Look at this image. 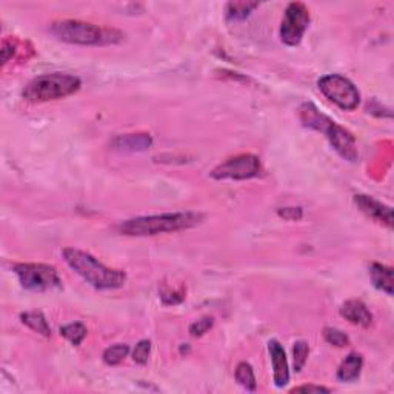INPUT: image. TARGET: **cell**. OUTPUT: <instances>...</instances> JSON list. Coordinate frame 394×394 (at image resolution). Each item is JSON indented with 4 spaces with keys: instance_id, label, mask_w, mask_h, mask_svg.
Here are the masks:
<instances>
[{
    "instance_id": "27",
    "label": "cell",
    "mask_w": 394,
    "mask_h": 394,
    "mask_svg": "<svg viewBox=\"0 0 394 394\" xmlns=\"http://www.w3.org/2000/svg\"><path fill=\"white\" fill-rule=\"evenodd\" d=\"M2 65H6L10 62V59H12V56L16 54V42L12 39H5L2 44Z\"/></svg>"
},
{
    "instance_id": "12",
    "label": "cell",
    "mask_w": 394,
    "mask_h": 394,
    "mask_svg": "<svg viewBox=\"0 0 394 394\" xmlns=\"http://www.w3.org/2000/svg\"><path fill=\"white\" fill-rule=\"evenodd\" d=\"M339 312H341L345 321L357 325V327L368 328L373 323L371 311L362 301H357V299H350V301L344 302L341 308H339Z\"/></svg>"
},
{
    "instance_id": "6",
    "label": "cell",
    "mask_w": 394,
    "mask_h": 394,
    "mask_svg": "<svg viewBox=\"0 0 394 394\" xmlns=\"http://www.w3.org/2000/svg\"><path fill=\"white\" fill-rule=\"evenodd\" d=\"M12 271L17 276L20 285L25 290L34 293H45V291L62 288V279L57 270L46 263H15Z\"/></svg>"
},
{
    "instance_id": "16",
    "label": "cell",
    "mask_w": 394,
    "mask_h": 394,
    "mask_svg": "<svg viewBox=\"0 0 394 394\" xmlns=\"http://www.w3.org/2000/svg\"><path fill=\"white\" fill-rule=\"evenodd\" d=\"M20 321L24 325H26L30 330H32L37 335L44 337H51V327L44 312L40 311H25L20 315Z\"/></svg>"
},
{
    "instance_id": "28",
    "label": "cell",
    "mask_w": 394,
    "mask_h": 394,
    "mask_svg": "<svg viewBox=\"0 0 394 394\" xmlns=\"http://www.w3.org/2000/svg\"><path fill=\"white\" fill-rule=\"evenodd\" d=\"M331 390L322 385H301L291 390L290 393H330Z\"/></svg>"
},
{
    "instance_id": "24",
    "label": "cell",
    "mask_w": 394,
    "mask_h": 394,
    "mask_svg": "<svg viewBox=\"0 0 394 394\" xmlns=\"http://www.w3.org/2000/svg\"><path fill=\"white\" fill-rule=\"evenodd\" d=\"M213 325H214V319L212 316H203L189 325V335L193 337L205 336L207 332L213 328Z\"/></svg>"
},
{
    "instance_id": "5",
    "label": "cell",
    "mask_w": 394,
    "mask_h": 394,
    "mask_svg": "<svg viewBox=\"0 0 394 394\" xmlns=\"http://www.w3.org/2000/svg\"><path fill=\"white\" fill-rule=\"evenodd\" d=\"M80 86H82V80L77 76L66 73H50L30 80L24 88L22 96L31 104H42V102L73 96L80 90Z\"/></svg>"
},
{
    "instance_id": "18",
    "label": "cell",
    "mask_w": 394,
    "mask_h": 394,
    "mask_svg": "<svg viewBox=\"0 0 394 394\" xmlns=\"http://www.w3.org/2000/svg\"><path fill=\"white\" fill-rule=\"evenodd\" d=\"M234 377H236V382L239 384L242 388H245L247 391L253 393V391L257 390L254 370H253V366H251L248 362H241L239 365L236 366Z\"/></svg>"
},
{
    "instance_id": "4",
    "label": "cell",
    "mask_w": 394,
    "mask_h": 394,
    "mask_svg": "<svg viewBox=\"0 0 394 394\" xmlns=\"http://www.w3.org/2000/svg\"><path fill=\"white\" fill-rule=\"evenodd\" d=\"M299 118H301L303 126L322 133L342 159L348 162H356L359 159V149L355 135L346 128L336 124L335 120H331L328 115L322 114L310 102H305L299 108Z\"/></svg>"
},
{
    "instance_id": "9",
    "label": "cell",
    "mask_w": 394,
    "mask_h": 394,
    "mask_svg": "<svg viewBox=\"0 0 394 394\" xmlns=\"http://www.w3.org/2000/svg\"><path fill=\"white\" fill-rule=\"evenodd\" d=\"M311 22L310 10L302 2L288 3L287 10L283 12V19L281 24V40L287 46H297L302 42V39L307 32Z\"/></svg>"
},
{
    "instance_id": "3",
    "label": "cell",
    "mask_w": 394,
    "mask_h": 394,
    "mask_svg": "<svg viewBox=\"0 0 394 394\" xmlns=\"http://www.w3.org/2000/svg\"><path fill=\"white\" fill-rule=\"evenodd\" d=\"M48 31L53 37H56L60 42L82 46L115 45L120 44L125 37L124 32L115 28H106V26H99L90 22H84V20L73 19L51 22Z\"/></svg>"
},
{
    "instance_id": "2",
    "label": "cell",
    "mask_w": 394,
    "mask_h": 394,
    "mask_svg": "<svg viewBox=\"0 0 394 394\" xmlns=\"http://www.w3.org/2000/svg\"><path fill=\"white\" fill-rule=\"evenodd\" d=\"M64 261L74 273L90 283L96 290H119L126 283V273L124 270L106 267L90 253L77 248H64Z\"/></svg>"
},
{
    "instance_id": "11",
    "label": "cell",
    "mask_w": 394,
    "mask_h": 394,
    "mask_svg": "<svg viewBox=\"0 0 394 394\" xmlns=\"http://www.w3.org/2000/svg\"><path fill=\"white\" fill-rule=\"evenodd\" d=\"M268 353L271 357V364H273V376H274V385L277 388H283L290 382V368H288V359L285 355L283 346L279 341L271 339L268 342Z\"/></svg>"
},
{
    "instance_id": "10",
    "label": "cell",
    "mask_w": 394,
    "mask_h": 394,
    "mask_svg": "<svg viewBox=\"0 0 394 394\" xmlns=\"http://www.w3.org/2000/svg\"><path fill=\"white\" fill-rule=\"evenodd\" d=\"M355 203L366 217H370V219L380 223V225H385L386 228L390 229L393 228L391 207L385 205V203L375 199L373 196H366V194H356Z\"/></svg>"
},
{
    "instance_id": "21",
    "label": "cell",
    "mask_w": 394,
    "mask_h": 394,
    "mask_svg": "<svg viewBox=\"0 0 394 394\" xmlns=\"http://www.w3.org/2000/svg\"><path fill=\"white\" fill-rule=\"evenodd\" d=\"M160 301L165 305H178L185 301V290L183 288H171L168 283H164L159 290Z\"/></svg>"
},
{
    "instance_id": "25",
    "label": "cell",
    "mask_w": 394,
    "mask_h": 394,
    "mask_svg": "<svg viewBox=\"0 0 394 394\" xmlns=\"http://www.w3.org/2000/svg\"><path fill=\"white\" fill-rule=\"evenodd\" d=\"M149 353H151V342L144 339L133 350V361L139 365H145L149 359Z\"/></svg>"
},
{
    "instance_id": "19",
    "label": "cell",
    "mask_w": 394,
    "mask_h": 394,
    "mask_svg": "<svg viewBox=\"0 0 394 394\" xmlns=\"http://www.w3.org/2000/svg\"><path fill=\"white\" fill-rule=\"evenodd\" d=\"M88 335V330L82 322H73L60 327V336H64L73 346H79Z\"/></svg>"
},
{
    "instance_id": "23",
    "label": "cell",
    "mask_w": 394,
    "mask_h": 394,
    "mask_svg": "<svg viewBox=\"0 0 394 394\" xmlns=\"http://www.w3.org/2000/svg\"><path fill=\"white\" fill-rule=\"evenodd\" d=\"M308 355H310L308 342H305V341L294 342L293 362H294V371L296 373H301L303 370L305 364H307V361H308Z\"/></svg>"
},
{
    "instance_id": "20",
    "label": "cell",
    "mask_w": 394,
    "mask_h": 394,
    "mask_svg": "<svg viewBox=\"0 0 394 394\" xmlns=\"http://www.w3.org/2000/svg\"><path fill=\"white\" fill-rule=\"evenodd\" d=\"M128 355H130V346L126 344H115L108 346V348L104 351V355H102V359H104V362L106 365L114 366L119 365Z\"/></svg>"
},
{
    "instance_id": "14",
    "label": "cell",
    "mask_w": 394,
    "mask_h": 394,
    "mask_svg": "<svg viewBox=\"0 0 394 394\" xmlns=\"http://www.w3.org/2000/svg\"><path fill=\"white\" fill-rule=\"evenodd\" d=\"M364 368V357L361 353H350L337 368V379L341 382H355L359 379Z\"/></svg>"
},
{
    "instance_id": "15",
    "label": "cell",
    "mask_w": 394,
    "mask_h": 394,
    "mask_svg": "<svg viewBox=\"0 0 394 394\" xmlns=\"http://www.w3.org/2000/svg\"><path fill=\"white\" fill-rule=\"evenodd\" d=\"M370 277L375 288L380 290L386 296H393L394 281H393V268L386 267L382 263H371L370 267Z\"/></svg>"
},
{
    "instance_id": "13",
    "label": "cell",
    "mask_w": 394,
    "mask_h": 394,
    "mask_svg": "<svg viewBox=\"0 0 394 394\" xmlns=\"http://www.w3.org/2000/svg\"><path fill=\"white\" fill-rule=\"evenodd\" d=\"M153 144L149 134H124L115 135L111 142V147L119 151H144Z\"/></svg>"
},
{
    "instance_id": "22",
    "label": "cell",
    "mask_w": 394,
    "mask_h": 394,
    "mask_svg": "<svg viewBox=\"0 0 394 394\" xmlns=\"http://www.w3.org/2000/svg\"><path fill=\"white\" fill-rule=\"evenodd\" d=\"M322 335H323L325 341H327L332 346H337V348H345V346L350 345V337L339 328L325 327Z\"/></svg>"
},
{
    "instance_id": "7",
    "label": "cell",
    "mask_w": 394,
    "mask_h": 394,
    "mask_svg": "<svg viewBox=\"0 0 394 394\" xmlns=\"http://www.w3.org/2000/svg\"><path fill=\"white\" fill-rule=\"evenodd\" d=\"M319 90L344 111H355L361 104V93L356 85L341 74H327L319 79Z\"/></svg>"
},
{
    "instance_id": "26",
    "label": "cell",
    "mask_w": 394,
    "mask_h": 394,
    "mask_svg": "<svg viewBox=\"0 0 394 394\" xmlns=\"http://www.w3.org/2000/svg\"><path fill=\"white\" fill-rule=\"evenodd\" d=\"M277 214H279L282 219L285 221H301L303 217V209L301 207H283L277 209Z\"/></svg>"
},
{
    "instance_id": "1",
    "label": "cell",
    "mask_w": 394,
    "mask_h": 394,
    "mask_svg": "<svg viewBox=\"0 0 394 394\" xmlns=\"http://www.w3.org/2000/svg\"><path fill=\"white\" fill-rule=\"evenodd\" d=\"M203 221H205V214L199 212L139 216L125 222H120L118 225V231L120 234L130 237H148L194 228L200 225Z\"/></svg>"
},
{
    "instance_id": "17",
    "label": "cell",
    "mask_w": 394,
    "mask_h": 394,
    "mask_svg": "<svg viewBox=\"0 0 394 394\" xmlns=\"http://www.w3.org/2000/svg\"><path fill=\"white\" fill-rule=\"evenodd\" d=\"M256 8H259V2H228L225 6V16L229 22H242Z\"/></svg>"
},
{
    "instance_id": "8",
    "label": "cell",
    "mask_w": 394,
    "mask_h": 394,
    "mask_svg": "<svg viewBox=\"0 0 394 394\" xmlns=\"http://www.w3.org/2000/svg\"><path fill=\"white\" fill-rule=\"evenodd\" d=\"M262 174V162L254 154H239L217 165L209 176L214 180H248Z\"/></svg>"
}]
</instances>
